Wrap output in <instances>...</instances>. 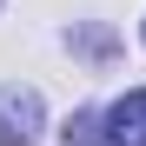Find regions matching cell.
<instances>
[{
    "mask_svg": "<svg viewBox=\"0 0 146 146\" xmlns=\"http://www.w3.org/2000/svg\"><path fill=\"white\" fill-rule=\"evenodd\" d=\"M113 139V126L100 113H73V126H66V146H106Z\"/></svg>",
    "mask_w": 146,
    "mask_h": 146,
    "instance_id": "3",
    "label": "cell"
},
{
    "mask_svg": "<svg viewBox=\"0 0 146 146\" xmlns=\"http://www.w3.org/2000/svg\"><path fill=\"white\" fill-rule=\"evenodd\" d=\"M106 126H113V146H146V86L126 93V100H113Z\"/></svg>",
    "mask_w": 146,
    "mask_h": 146,
    "instance_id": "2",
    "label": "cell"
},
{
    "mask_svg": "<svg viewBox=\"0 0 146 146\" xmlns=\"http://www.w3.org/2000/svg\"><path fill=\"white\" fill-rule=\"evenodd\" d=\"M33 133H40V93L0 86V146H33Z\"/></svg>",
    "mask_w": 146,
    "mask_h": 146,
    "instance_id": "1",
    "label": "cell"
}]
</instances>
